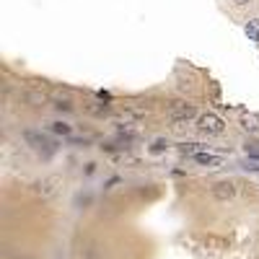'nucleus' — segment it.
<instances>
[{
    "label": "nucleus",
    "instance_id": "1",
    "mask_svg": "<svg viewBox=\"0 0 259 259\" xmlns=\"http://www.w3.org/2000/svg\"><path fill=\"white\" fill-rule=\"evenodd\" d=\"M197 127H200V132H207V135H220L225 130V122L215 112H205V114H200V119H197Z\"/></svg>",
    "mask_w": 259,
    "mask_h": 259
},
{
    "label": "nucleus",
    "instance_id": "2",
    "mask_svg": "<svg viewBox=\"0 0 259 259\" xmlns=\"http://www.w3.org/2000/svg\"><path fill=\"white\" fill-rule=\"evenodd\" d=\"M169 117H171V122H174V125L179 127V125H184V122L187 119H192L194 117V106L192 104H174L171 106V109H169Z\"/></svg>",
    "mask_w": 259,
    "mask_h": 259
},
{
    "label": "nucleus",
    "instance_id": "3",
    "mask_svg": "<svg viewBox=\"0 0 259 259\" xmlns=\"http://www.w3.org/2000/svg\"><path fill=\"white\" fill-rule=\"evenodd\" d=\"M24 138H26V143L32 145L34 150H39V153H44V156H52V153H55V145H52L47 138H42V135H37V132H26Z\"/></svg>",
    "mask_w": 259,
    "mask_h": 259
},
{
    "label": "nucleus",
    "instance_id": "4",
    "mask_svg": "<svg viewBox=\"0 0 259 259\" xmlns=\"http://www.w3.org/2000/svg\"><path fill=\"white\" fill-rule=\"evenodd\" d=\"M233 194H236V184H233V181H218V184L212 187V197H215V200H220V202L231 200Z\"/></svg>",
    "mask_w": 259,
    "mask_h": 259
},
{
    "label": "nucleus",
    "instance_id": "5",
    "mask_svg": "<svg viewBox=\"0 0 259 259\" xmlns=\"http://www.w3.org/2000/svg\"><path fill=\"white\" fill-rule=\"evenodd\" d=\"M238 125L246 130V132H259V114H256V112H241Z\"/></svg>",
    "mask_w": 259,
    "mask_h": 259
},
{
    "label": "nucleus",
    "instance_id": "6",
    "mask_svg": "<svg viewBox=\"0 0 259 259\" xmlns=\"http://www.w3.org/2000/svg\"><path fill=\"white\" fill-rule=\"evenodd\" d=\"M47 94H44V91L42 88H34V91H29V94H26V104L29 106H44V104H47Z\"/></svg>",
    "mask_w": 259,
    "mask_h": 259
},
{
    "label": "nucleus",
    "instance_id": "7",
    "mask_svg": "<svg viewBox=\"0 0 259 259\" xmlns=\"http://www.w3.org/2000/svg\"><path fill=\"white\" fill-rule=\"evenodd\" d=\"M192 158H194L197 163H202V166H212V169H215V166H220V158H218V156H212V153H205V150L194 153Z\"/></svg>",
    "mask_w": 259,
    "mask_h": 259
},
{
    "label": "nucleus",
    "instance_id": "8",
    "mask_svg": "<svg viewBox=\"0 0 259 259\" xmlns=\"http://www.w3.org/2000/svg\"><path fill=\"white\" fill-rule=\"evenodd\" d=\"M57 184H60V179H57V176H50V179L39 181V184H37V189H39L42 194H52V192L57 189Z\"/></svg>",
    "mask_w": 259,
    "mask_h": 259
},
{
    "label": "nucleus",
    "instance_id": "9",
    "mask_svg": "<svg viewBox=\"0 0 259 259\" xmlns=\"http://www.w3.org/2000/svg\"><path fill=\"white\" fill-rule=\"evenodd\" d=\"M243 34H246L251 42H259V19H249L246 26H243Z\"/></svg>",
    "mask_w": 259,
    "mask_h": 259
},
{
    "label": "nucleus",
    "instance_id": "10",
    "mask_svg": "<svg viewBox=\"0 0 259 259\" xmlns=\"http://www.w3.org/2000/svg\"><path fill=\"white\" fill-rule=\"evenodd\" d=\"M52 132H57V135H70L73 130H70L68 122H52Z\"/></svg>",
    "mask_w": 259,
    "mask_h": 259
},
{
    "label": "nucleus",
    "instance_id": "11",
    "mask_svg": "<svg viewBox=\"0 0 259 259\" xmlns=\"http://www.w3.org/2000/svg\"><path fill=\"white\" fill-rule=\"evenodd\" d=\"M88 112L104 117V114H109V106H106V104H88Z\"/></svg>",
    "mask_w": 259,
    "mask_h": 259
},
{
    "label": "nucleus",
    "instance_id": "12",
    "mask_svg": "<svg viewBox=\"0 0 259 259\" xmlns=\"http://www.w3.org/2000/svg\"><path fill=\"white\" fill-rule=\"evenodd\" d=\"M243 150H246L249 158H256V161H259V148H256V143H246V148H243Z\"/></svg>",
    "mask_w": 259,
    "mask_h": 259
},
{
    "label": "nucleus",
    "instance_id": "13",
    "mask_svg": "<svg viewBox=\"0 0 259 259\" xmlns=\"http://www.w3.org/2000/svg\"><path fill=\"white\" fill-rule=\"evenodd\" d=\"M55 106H57V109H60V112H70V109H73V104H70L68 99H65V101H63V99H60V101H57Z\"/></svg>",
    "mask_w": 259,
    "mask_h": 259
},
{
    "label": "nucleus",
    "instance_id": "14",
    "mask_svg": "<svg viewBox=\"0 0 259 259\" xmlns=\"http://www.w3.org/2000/svg\"><path fill=\"white\" fill-rule=\"evenodd\" d=\"M161 150H166V140H156L153 148H150V153H161Z\"/></svg>",
    "mask_w": 259,
    "mask_h": 259
},
{
    "label": "nucleus",
    "instance_id": "15",
    "mask_svg": "<svg viewBox=\"0 0 259 259\" xmlns=\"http://www.w3.org/2000/svg\"><path fill=\"white\" fill-rule=\"evenodd\" d=\"M233 3H236V6H243V3H249V0H233Z\"/></svg>",
    "mask_w": 259,
    "mask_h": 259
}]
</instances>
